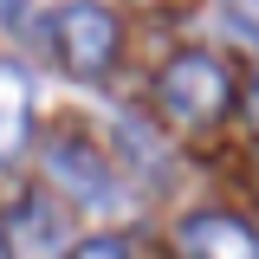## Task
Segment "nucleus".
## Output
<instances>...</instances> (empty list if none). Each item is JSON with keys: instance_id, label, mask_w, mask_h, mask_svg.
Masks as SVG:
<instances>
[{"instance_id": "nucleus-1", "label": "nucleus", "mask_w": 259, "mask_h": 259, "mask_svg": "<svg viewBox=\"0 0 259 259\" xmlns=\"http://www.w3.org/2000/svg\"><path fill=\"white\" fill-rule=\"evenodd\" d=\"M156 104H162V117H168V123H182V130L214 123L227 104H233V78H227L221 59H207V52H182V59L162 65Z\"/></svg>"}, {"instance_id": "nucleus-2", "label": "nucleus", "mask_w": 259, "mask_h": 259, "mask_svg": "<svg viewBox=\"0 0 259 259\" xmlns=\"http://www.w3.org/2000/svg\"><path fill=\"white\" fill-rule=\"evenodd\" d=\"M52 46H59V65L71 78H104L117 59V13L91 7V0H71L52 20Z\"/></svg>"}, {"instance_id": "nucleus-3", "label": "nucleus", "mask_w": 259, "mask_h": 259, "mask_svg": "<svg viewBox=\"0 0 259 259\" xmlns=\"http://www.w3.org/2000/svg\"><path fill=\"white\" fill-rule=\"evenodd\" d=\"M65 240H71V221H65L59 201L26 194V201L7 207V253H13V259H65V253H71Z\"/></svg>"}, {"instance_id": "nucleus-4", "label": "nucleus", "mask_w": 259, "mask_h": 259, "mask_svg": "<svg viewBox=\"0 0 259 259\" xmlns=\"http://www.w3.org/2000/svg\"><path fill=\"white\" fill-rule=\"evenodd\" d=\"M175 246L188 259H259V233L240 214H221V207H201L175 227Z\"/></svg>"}, {"instance_id": "nucleus-5", "label": "nucleus", "mask_w": 259, "mask_h": 259, "mask_svg": "<svg viewBox=\"0 0 259 259\" xmlns=\"http://www.w3.org/2000/svg\"><path fill=\"white\" fill-rule=\"evenodd\" d=\"M26 130H32V78L26 65L0 59V168L26 149Z\"/></svg>"}, {"instance_id": "nucleus-6", "label": "nucleus", "mask_w": 259, "mask_h": 259, "mask_svg": "<svg viewBox=\"0 0 259 259\" xmlns=\"http://www.w3.org/2000/svg\"><path fill=\"white\" fill-rule=\"evenodd\" d=\"M52 175H59L78 201H110V175H104V162H97L84 143H71V136L52 143Z\"/></svg>"}, {"instance_id": "nucleus-7", "label": "nucleus", "mask_w": 259, "mask_h": 259, "mask_svg": "<svg viewBox=\"0 0 259 259\" xmlns=\"http://www.w3.org/2000/svg\"><path fill=\"white\" fill-rule=\"evenodd\" d=\"M65 259H130V240L123 233H91V240H78Z\"/></svg>"}, {"instance_id": "nucleus-8", "label": "nucleus", "mask_w": 259, "mask_h": 259, "mask_svg": "<svg viewBox=\"0 0 259 259\" xmlns=\"http://www.w3.org/2000/svg\"><path fill=\"white\" fill-rule=\"evenodd\" d=\"M221 7H227V20H233V26L259 46V0H221Z\"/></svg>"}, {"instance_id": "nucleus-9", "label": "nucleus", "mask_w": 259, "mask_h": 259, "mask_svg": "<svg viewBox=\"0 0 259 259\" xmlns=\"http://www.w3.org/2000/svg\"><path fill=\"white\" fill-rule=\"evenodd\" d=\"M246 123L259 130V78H253V84H246Z\"/></svg>"}, {"instance_id": "nucleus-10", "label": "nucleus", "mask_w": 259, "mask_h": 259, "mask_svg": "<svg viewBox=\"0 0 259 259\" xmlns=\"http://www.w3.org/2000/svg\"><path fill=\"white\" fill-rule=\"evenodd\" d=\"M0 259H7V253H0Z\"/></svg>"}]
</instances>
